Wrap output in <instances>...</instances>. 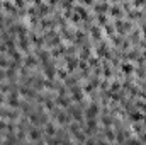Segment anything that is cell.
I'll return each mask as SVG.
<instances>
[{
  "instance_id": "obj_1",
  "label": "cell",
  "mask_w": 146,
  "mask_h": 145,
  "mask_svg": "<svg viewBox=\"0 0 146 145\" xmlns=\"http://www.w3.org/2000/svg\"><path fill=\"white\" fill-rule=\"evenodd\" d=\"M7 104H9L10 108H21V101H19V96H17L15 91L9 94V97H7Z\"/></svg>"
},
{
  "instance_id": "obj_2",
  "label": "cell",
  "mask_w": 146,
  "mask_h": 145,
  "mask_svg": "<svg viewBox=\"0 0 146 145\" xmlns=\"http://www.w3.org/2000/svg\"><path fill=\"white\" fill-rule=\"evenodd\" d=\"M97 114H99V106H97L95 103H92V104L88 106V109H87V118H88V119H95Z\"/></svg>"
},
{
  "instance_id": "obj_3",
  "label": "cell",
  "mask_w": 146,
  "mask_h": 145,
  "mask_svg": "<svg viewBox=\"0 0 146 145\" xmlns=\"http://www.w3.org/2000/svg\"><path fill=\"white\" fill-rule=\"evenodd\" d=\"M44 73H46V77H48V80H53L54 79V75H56V70H54V67L48 62V63H44Z\"/></svg>"
},
{
  "instance_id": "obj_4",
  "label": "cell",
  "mask_w": 146,
  "mask_h": 145,
  "mask_svg": "<svg viewBox=\"0 0 146 145\" xmlns=\"http://www.w3.org/2000/svg\"><path fill=\"white\" fill-rule=\"evenodd\" d=\"M72 99L75 101V103H80V101L83 99V92H82V89H80V87H76V85H75V87L72 89Z\"/></svg>"
},
{
  "instance_id": "obj_5",
  "label": "cell",
  "mask_w": 146,
  "mask_h": 145,
  "mask_svg": "<svg viewBox=\"0 0 146 145\" xmlns=\"http://www.w3.org/2000/svg\"><path fill=\"white\" fill-rule=\"evenodd\" d=\"M19 48L22 51H29V41H27L26 34H19Z\"/></svg>"
},
{
  "instance_id": "obj_6",
  "label": "cell",
  "mask_w": 146,
  "mask_h": 145,
  "mask_svg": "<svg viewBox=\"0 0 146 145\" xmlns=\"http://www.w3.org/2000/svg\"><path fill=\"white\" fill-rule=\"evenodd\" d=\"M53 114H56V119H58V123H61V125H65V123L70 119V116H68L66 113H61V111H60V113H56V111H54Z\"/></svg>"
},
{
  "instance_id": "obj_7",
  "label": "cell",
  "mask_w": 146,
  "mask_h": 145,
  "mask_svg": "<svg viewBox=\"0 0 146 145\" xmlns=\"http://www.w3.org/2000/svg\"><path fill=\"white\" fill-rule=\"evenodd\" d=\"M29 138H31L33 142L41 140V132H39L37 128H31V130H29Z\"/></svg>"
},
{
  "instance_id": "obj_8",
  "label": "cell",
  "mask_w": 146,
  "mask_h": 145,
  "mask_svg": "<svg viewBox=\"0 0 146 145\" xmlns=\"http://www.w3.org/2000/svg\"><path fill=\"white\" fill-rule=\"evenodd\" d=\"M56 128L53 123H46V137H56Z\"/></svg>"
},
{
  "instance_id": "obj_9",
  "label": "cell",
  "mask_w": 146,
  "mask_h": 145,
  "mask_svg": "<svg viewBox=\"0 0 146 145\" xmlns=\"http://www.w3.org/2000/svg\"><path fill=\"white\" fill-rule=\"evenodd\" d=\"M21 94L22 96H26V97H34V91L33 89H29V87H21Z\"/></svg>"
},
{
  "instance_id": "obj_10",
  "label": "cell",
  "mask_w": 146,
  "mask_h": 145,
  "mask_svg": "<svg viewBox=\"0 0 146 145\" xmlns=\"http://www.w3.org/2000/svg\"><path fill=\"white\" fill-rule=\"evenodd\" d=\"M131 119H133V121H143L145 116H143L141 111H133V113H131Z\"/></svg>"
},
{
  "instance_id": "obj_11",
  "label": "cell",
  "mask_w": 146,
  "mask_h": 145,
  "mask_svg": "<svg viewBox=\"0 0 146 145\" xmlns=\"http://www.w3.org/2000/svg\"><path fill=\"white\" fill-rule=\"evenodd\" d=\"M56 103H58V104H61L63 108H66V106H70V99H68L66 96H60V97L56 99Z\"/></svg>"
},
{
  "instance_id": "obj_12",
  "label": "cell",
  "mask_w": 146,
  "mask_h": 145,
  "mask_svg": "<svg viewBox=\"0 0 146 145\" xmlns=\"http://www.w3.org/2000/svg\"><path fill=\"white\" fill-rule=\"evenodd\" d=\"M24 62H26V68H29L31 65H34V63H37V60L34 58V56H31V55H27Z\"/></svg>"
},
{
  "instance_id": "obj_13",
  "label": "cell",
  "mask_w": 146,
  "mask_h": 145,
  "mask_svg": "<svg viewBox=\"0 0 146 145\" xmlns=\"http://www.w3.org/2000/svg\"><path fill=\"white\" fill-rule=\"evenodd\" d=\"M122 72L124 73H133V65H131V63H124V65H122Z\"/></svg>"
},
{
  "instance_id": "obj_14",
  "label": "cell",
  "mask_w": 146,
  "mask_h": 145,
  "mask_svg": "<svg viewBox=\"0 0 146 145\" xmlns=\"http://www.w3.org/2000/svg\"><path fill=\"white\" fill-rule=\"evenodd\" d=\"M124 145H141V140H138V138H129L127 142H124Z\"/></svg>"
},
{
  "instance_id": "obj_15",
  "label": "cell",
  "mask_w": 146,
  "mask_h": 145,
  "mask_svg": "<svg viewBox=\"0 0 146 145\" xmlns=\"http://www.w3.org/2000/svg\"><path fill=\"white\" fill-rule=\"evenodd\" d=\"M102 119H104V125H106V126H110V125H112V118H110V116H104Z\"/></svg>"
},
{
  "instance_id": "obj_16",
  "label": "cell",
  "mask_w": 146,
  "mask_h": 145,
  "mask_svg": "<svg viewBox=\"0 0 146 145\" xmlns=\"http://www.w3.org/2000/svg\"><path fill=\"white\" fill-rule=\"evenodd\" d=\"M58 77H60V79H66V77H68V72H66V70H58Z\"/></svg>"
},
{
  "instance_id": "obj_17",
  "label": "cell",
  "mask_w": 146,
  "mask_h": 145,
  "mask_svg": "<svg viewBox=\"0 0 146 145\" xmlns=\"http://www.w3.org/2000/svg\"><path fill=\"white\" fill-rule=\"evenodd\" d=\"M106 135H107V140H114V137H115V135H114V132H112V130H107V132H106Z\"/></svg>"
},
{
  "instance_id": "obj_18",
  "label": "cell",
  "mask_w": 146,
  "mask_h": 145,
  "mask_svg": "<svg viewBox=\"0 0 146 145\" xmlns=\"http://www.w3.org/2000/svg\"><path fill=\"white\" fill-rule=\"evenodd\" d=\"M5 77H7V73H5V70H3V68H0V80H3Z\"/></svg>"
},
{
  "instance_id": "obj_19",
  "label": "cell",
  "mask_w": 146,
  "mask_h": 145,
  "mask_svg": "<svg viewBox=\"0 0 146 145\" xmlns=\"http://www.w3.org/2000/svg\"><path fill=\"white\" fill-rule=\"evenodd\" d=\"M5 24V15H2V12H0V26H3Z\"/></svg>"
},
{
  "instance_id": "obj_20",
  "label": "cell",
  "mask_w": 146,
  "mask_h": 145,
  "mask_svg": "<svg viewBox=\"0 0 146 145\" xmlns=\"http://www.w3.org/2000/svg\"><path fill=\"white\" fill-rule=\"evenodd\" d=\"M85 145H97V144H95V140L90 138V140H85Z\"/></svg>"
},
{
  "instance_id": "obj_21",
  "label": "cell",
  "mask_w": 146,
  "mask_h": 145,
  "mask_svg": "<svg viewBox=\"0 0 146 145\" xmlns=\"http://www.w3.org/2000/svg\"><path fill=\"white\" fill-rule=\"evenodd\" d=\"M139 140H141V142H145V144H146V133L143 135V138H139Z\"/></svg>"
},
{
  "instance_id": "obj_22",
  "label": "cell",
  "mask_w": 146,
  "mask_h": 145,
  "mask_svg": "<svg viewBox=\"0 0 146 145\" xmlns=\"http://www.w3.org/2000/svg\"><path fill=\"white\" fill-rule=\"evenodd\" d=\"M36 145H44V142H42V140H37V142H36Z\"/></svg>"
},
{
  "instance_id": "obj_23",
  "label": "cell",
  "mask_w": 146,
  "mask_h": 145,
  "mask_svg": "<svg viewBox=\"0 0 146 145\" xmlns=\"http://www.w3.org/2000/svg\"><path fill=\"white\" fill-rule=\"evenodd\" d=\"M22 145H33V144H29V142H24V144H22Z\"/></svg>"
}]
</instances>
